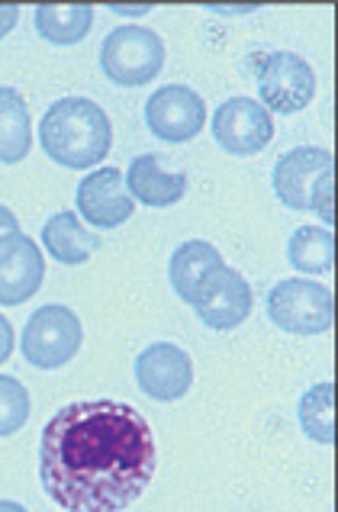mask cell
<instances>
[{
  "label": "cell",
  "instance_id": "16",
  "mask_svg": "<svg viewBox=\"0 0 338 512\" xmlns=\"http://www.w3.org/2000/svg\"><path fill=\"white\" fill-rule=\"evenodd\" d=\"M42 245L62 265H84L100 248V239L81 223L75 210H62L42 226Z\"/></svg>",
  "mask_w": 338,
  "mask_h": 512
},
{
  "label": "cell",
  "instance_id": "5",
  "mask_svg": "<svg viewBox=\"0 0 338 512\" xmlns=\"http://www.w3.org/2000/svg\"><path fill=\"white\" fill-rule=\"evenodd\" d=\"M81 342H84V329H81L78 313L62 303H46L26 319L20 348H23V358L33 364V368L52 371L75 358Z\"/></svg>",
  "mask_w": 338,
  "mask_h": 512
},
{
  "label": "cell",
  "instance_id": "10",
  "mask_svg": "<svg viewBox=\"0 0 338 512\" xmlns=\"http://www.w3.org/2000/svg\"><path fill=\"white\" fill-rule=\"evenodd\" d=\"M213 139L232 155H255L274 136V120L258 100L232 97L223 100L213 113Z\"/></svg>",
  "mask_w": 338,
  "mask_h": 512
},
{
  "label": "cell",
  "instance_id": "18",
  "mask_svg": "<svg viewBox=\"0 0 338 512\" xmlns=\"http://www.w3.org/2000/svg\"><path fill=\"white\" fill-rule=\"evenodd\" d=\"M39 36L52 46H75L94 26V7L87 4H42L33 13Z\"/></svg>",
  "mask_w": 338,
  "mask_h": 512
},
{
  "label": "cell",
  "instance_id": "4",
  "mask_svg": "<svg viewBox=\"0 0 338 512\" xmlns=\"http://www.w3.org/2000/svg\"><path fill=\"white\" fill-rule=\"evenodd\" d=\"M268 316L290 335H319L335 323L332 290L310 277H284L268 294Z\"/></svg>",
  "mask_w": 338,
  "mask_h": 512
},
{
  "label": "cell",
  "instance_id": "17",
  "mask_svg": "<svg viewBox=\"0 0 338 512\" xmlns=\"http://www.w3.org/2000/svg\"><path fill=\"white\" fill-rule=\"evenodd\" d=\"M33 149L29 107L17 87H0V162L17 165Z\"/></svg>",
  "mask_w": 338,
  "mask_h": 512
},
{
  "label": "cell",
  "instance_id": "25",
  "mask_svg": "<svg viewBox=\"0 0 338 512\" xmlns=\"http://www.w3.org/2000/svg\"><path fill=\"white\" fill-rule=\"evenodd\" d=\"M17 216H13V210L0 207V236H7V232H17Z\"/></svg>",
  "mask_w": 338,
  "mask_h": 512
},
{
  "label": "cell",
  "instance_id": "24",
  "mask_svg": "<svg viewBox=\"0 0 338 512\" xmlns=\"http://www.w3.org/2000/svg\"><path fill=\"white\" fill-rule=\"evenodd\" d=\"M17 20H20V7H0V36H7Z\"/></svg>",
  "mask_w": 338,
  "mask_h": 512
},
{
  "label": "cell",
  "instance_id": "12",
  "mask_svg": "<svg viewBox=\"0 0 338 512\" xmlns=\"http://www.w3.org/2000/svg\"><path fill=\"white\" fill-rule=\"evenodd\" d=\"M136 384L145 397L158 403H174L194 384V364L184 348L171 342H155L136 358Z\"/></svg>",
  "mask_w": 338,
  "mask_h": 512
},
{
  "label": "cell",
  "instance_id": "19",
  "mask_svg": "<svg viewBox=\"0 0 338 512\" xmlns=\"http://www.w3.org/2000/svg\"><path fill=\"white\" fill-rule=\"evenodd\" d=\"M287 261L303 274H329L335 268V236L326 226H300L287 242Z\"/></svg>",
  "mask_w": 338,
  "mask_h": 512
},
{
  "label": "cell",
  "instance_id": "3",
  "mask_svg": "<svg viewBox=\"0 0 338 512\" xmlns=\"http://www.w3.org/2000/svg\"><path fill=\"white\" fill-rule=\"evenodd\" d=\"M165 65V39L155 29L139 23H123L100 46V68L120 87L149 84Z\"/></svg>",
  "mask_w": 338,
  "mask_h": 512
},
{
  "label": "cell",
  "instance_id": "21",
  "mask_svg": "<svg viewBox=\"0 0 338 512\" xmlns=\"http://www.w3.org/2000/svg\"><path fill=\"white\" fill-rule=\"evenodd\" d=\"M29 419V390L17 377L0 374V438L20 432Z\"/></svg>",
  "mask_w": 338,
  "mask_h": 512
},
{
  "label": "cell",
  "instance_id": "11",
  "mask_svg": "<svg viewBox=\"0 0 338 512\" xmlns=\"http://www.w3.org/2000/svg\"><path fill=\"white\" fill-rule=\"evenodd\" d=\"M78 213L91 229H116L136 213V200L129 197L120 168H97L78 184Z\"/></svg>",
  "mask_w": 338,
  "mask_h": 512
},
{
  "label": "cell",
  "instance_id": "14",
  "mask_svg": "<svg viewBox=\"0 0 338 512\" xmlns=\"http://www.w3.org/2000/svg\"><path fill=\"white\" fill-rule=\"evenodd\" d=\"M123 178L129 197L145 207H171L187 194V178L181 171H168L158 155H136Z\"/></svg>",
  "mask_w": 338,
  "mask_h": 512
},
{
  "label": "cell",
  "instance_id": "2",
  "mask_svg": "<svg viewBox=\"0 0 338 512\" xmlns=\"http://www.w3.org/2000/svg\"><path fill=\"white\" fill-rule=\"evenodd\" d=\"M39 142L62 168H94L113 145V126L100 104L87 97H62L42 113Z\"/></svg>",
  "mask_w": 338,
  "mask_h": 512
},
{
  "label": "cell",
  "instance_id": "20",
  "mask_svg": "<svg viewBox=\"0 0 338 512\" xmlns=\"http://www.w3.org/2000/svg\"><path fill=\"white\" fill-rule=\"evenodd\" d=\"M300 426L319 445H335V384L322 380L300 397Z\"/></svg>",
  "mask_w": 338,
  "mask_h": 512
},
{
  "label": "cell",
  "instance_id": "1",
  "mask_svg": "<svg viewBox=\"0 0 338 512\" xmlns=\"http://www.w3.org/2000/svg\"><path fill=\"white\" fill-rule=\"evenodd\" d=\"M155 467V432L129 403H68L42 429L39 480L65 512H123L152 484Z\"/></svg>",
  "mask_w": 338,
  "mask_h": 512
},
{
  "label": "cell",
  "instance_id": "7",
  "mask_svg": "<svg viewBox=\"0 0 338 512\" xmlns=\"http://www.w3.org/2000/svg\"><path fill=\"white\" fill-rule=\"evenodd\" d=\"M252 303H255L252 287H248L245 277L229 265H219L216 271L203 277L194 300H190L200 323L216 332L242 326L248 313H252Z\"/></svg>",
  "mask_w": 338,
  "mask_h": 512
},
{
  "label": "cell",
  "instance_id": "9",
  "mask_svg": "<svg viewBox=\"0 0 338 512\" xmlns=\"http://www.w3.org/2000/svg\"><path fill=\"white\" fill-rule=\"evenodd\" d=\"M335 171V158L329 149L319 145H297L274 162V194L281 197L290 210H313L316 184Z\"/></svg>",
  "mask_w": 338,
  "mask_h": 512
},
{
  "label": "cell",
  "instance_id": "22",
  "mask_svg": "<svg viewBox=\"0 0 338 512\" xmlns=\"http://www.w3.org/2000/svg\"><path fill=\"white\" fill-rule=\"evenodd\" d=\"M332 197H335V171L326 174L319 184H316V194H313V210L322 216V223H326V229L335 223V207H332Z\"/></svg>",
  "mask_w": 338,
  "mask_h": 512
},
{
  "label": "cell",
  "instance_id": "6",
  "mask_svg": "<svg viewBox=\"0 0 338 512\" xmlns=\"http://www.w3.org/2000/svg\"><path fill=\"white\" fill-rule=\"evenodd\" d=\"M255 84H258V104L274 113H297L316 94V75L306 58L287 49L261 52L255 62Z\"/></svg>",
  "mask_w": 338,
  "mask_h": 512
},
{
  "label": "cell",
  "instance_id": "26",
  "mask_svg": "<svg viewBox=\"0 0 338 512\" xmlns=\"http://www.w3.org/2000/svg\"><path fill=\"white\" fill-rule=\"evenodd\" d=\"M0 512H26V506L13 503V500H0Z\"/></svg>",
  "mask_w": 338,
  "mask_h": 512
},
{
  "label": "cell",
  "instance_id": "15",
  "mask_svg": "<svg viewBox=\"0 0 338 512\" xmlns=\"http://www.w3.org/2000/svg\"><path fill=\"white\" fill-rule=\"evenodd\" d=\"M219 265H226L223 255H219V248L203 242V239H187L174 248L171 255V265H168V277H171V287L174 294H178L187 306L194 300L197 287L203 284V277L210 271H216Z\"/></svg>",
  "mask_w": 338,
  "mask_h": 512
},
{
  "label": "cell",
  "instance_id": "8",
  "mask_svg": "<svg viewBox=\"0 0 338 512\" xmlns=\"http://www.w3.org/2000/svg\"><path fill=\"white\" fill-rule=\"evenodd\" d=\"M207 123V104L187 84H165L145 100V126L165 142L194 139Z\"/></svg>",
  "mask_w": 338,
  "mask_h": 512
},
{
  "label": "cell",
  "instance_id": "23",
  "mask_svg": "<svg viewBox=\"0 0 338 512\" xmlns=\"http://www.w3.org/2000/svg\"><path fill=\"white\" fill-rule=\"evenodd\" d=\"M10 355H13V326H10V319L0 313V364Z\"/></svg>",
  "mask_w": 338,
  "mask_h": 512
},
{
  "label": "cell",
  "instance_id": "13",
  "mask_svg": "<svg viewBox=\"0 0 338 512\" xmlns=\"http://www.w3.org/2000/svg\"><path fill=\"white\" fill-rule=\"evenodd\" d=\"M46 258L23 232L0 236V306H20L42 287Z\"/></svg>",
  "mask_w": 338,
  "mask_h": 512
}]
</instances>
